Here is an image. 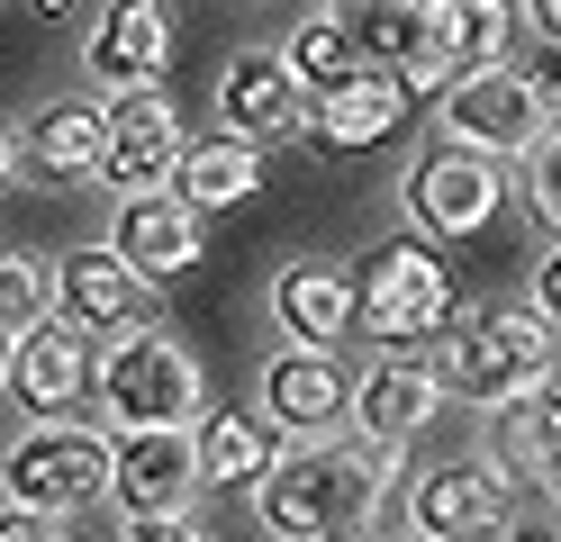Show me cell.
<instances>
[{
  "mask_svg": "<svg viewBox=\"0 0 561 542\" xmlns=\"http://www.w3.org/2000/svg\"><path fill=\"white\" fill-rule=\"evenodd\" d=\"M280 64H290V82H299V91H327V82H344V72H363L354 36H344V27L327 19V10L290 27V46H280Z\"/></svg>",
  "mask_w": 561,
  "mask_h": 542,
  "instance_id": "d4e9b609",
  "label": "cell"
},
{
  "mask_svg": "<svg viewBox=\"0 0 561 542\" xmlns=\"http://www.w3.org/2000/svg\"><path fill=\"white\" fill-rule=\"evenodd\" d=\"M0 542H73V516H37V506H0Z\"/></svg>",
  "mask_w": 561,
  "mask_h": 542,
  "instance_id": "83f0119b",
  "label": "cell"
},
{
  "mask_svg": "<svg viewBox=\"0 0 561 542\" xmlns=\"http://www.w3.org/2000/svg\"><path fill=\"white\" fill-rule=\"evenodd\" d=\"M19 172L64 181V191L100 181V100H46L37 118L19 127Z\"/></svg>",
  "mask_w": 561,
  "mask_h": 542,
  "instance_id": "44dd1931",
  "label": "cell"
},
{
  "mask_svg": "<svg viewBox=\"0 0 561 542\" xmlns=\"http://www.w3.org/2000/svg\"><path fill=\"white\" fill-rule=\"evenodd\" d=\"M73 10H82V0H37V19H46V27H64Z\"/></svg>",
  "mask_w": 561,
  "mask_h": 542,
  "instance_id": "d6a6232c",
  "label": "cell"
},
{
  "mask_svg": "<svg viewBox=\"0 0 561 542\" xmlns=\"http://www.w3.org/2000/svg\"><path fill=\"white\" fill-rule=\"evenodd\" d=\"M110 253L136 280H182L199 263V217L172 199V191H127L110 217Z\"/></svg>",
  "mask_w": 561,
  "mask_h": 542,
  "instance_id": "e0dca14e",
  "label": "cell"
},
{
  "mask_svg": "<svg viewBox=\"0 0 561 542\" xmlns=\"http://www.w3.org/2000/svg\"><path fill=\"white\" fill-rule=\"evenodd\" d=\"M552 154H561V136H543V145H525V217H535V244L552 253V227H561V181H552Z\"/></svg>",
  "mask_w": 561,
  "mask_h": 542,
  "instance_id": "4316f807",
  "label": "cell"
},
{
  "mask_svg": "<svg viewBox=\"0 0 561 542\" xmlns=\"http://www.w3.org/2000/svg\"><path fill=\"white\" fill-rule=\"evenodd\" d=\"M426 55L444 72H480L507 55V0H426Z\"/></svg>",
  "mask_w": 561,
  "mask_h": 542,
  "instance_id": "cb8c5ba5",
  "label": "cell"
},
{
  "mask_svg": "<svg viewBox=\"0 0 561 542\" xmlns=\"http://www.w3.org/2000/svg\"><path fill=\"white\" fill-rule=\"evenodd\" d=\"M516 10H525V27H535L543 46H552V36H561V0H516Z\"/></svg>",
  "mask_w": 561,
  "mask_h": 542,
  "instance_id": "f546056e",
  "label": "cell"
},
{
  "mask_svg": "<svg viewBox=\"0 0 561 542\" xmlns=\"http://www.w3.org/2000/svg\"><path fill=\"white\" fill-rule=\"evenodd\" d=\"M199 397H208V371H199V353L172 335V325H127V335H110V353L91 361V407L110 416V434L191 425Z\"/></svg>",
  "mask_w": 561,
  "mask_h": 542,
  "instance_id": "7a4b0ae2",
  "label": "cell"
},
{
  "mask_svg": "<svg viewBox=\"0 0 561 542\" xmlns=\"http://www.w3.org/2000/svg\"><path fill=\"white\" fill-rule=\"evenodd\" d=\"M435 118H444V145H471V154L507 163V154L552 136V82H535L516 64H480V72H453L435 91Z\"/></svg>",
  "mask_w": 561,
  "mask_h": 542,
  "instance_id": "277c9868",
  "label": "cell"
},
{
  "mask_svg": "<svg viewBox=\"0 0 561 542\" xmlns=\"http://www.w3.org/2000/svg\"><path fill=\"white\" fill-rule=\"evenodd\" d=\"M55 316L82 325V335H127V325H154V280H136L110 244H82L55 263Z\"/></svg>",
  "mask_w": 561,
  "mask_h": 542,
  "instance_id": "5bb4252c",
  "label": "cell"
},
{
  "mask_svg": "<svg viewBox=\"0 0 561 542\" xmlns=\"http://www.w3.org/2000/svg\"><path fill=\"white\" fill-rule=\"evenodd\" d=\"M344 280H354V325L371 344H426V335L453 325V280L416 235L371 244V263L344 272Z\"/></svg>",
  "mask_w": 561,
  "mask_h": 542,
  "instance_id": "5b68a950",
  "label": "cell"
},
{
  "mask_svg": "<svg viewBox=\"0 0 561 542\" xmlns=\"http://www.w3.org/2000/svg\"><path fill=\"white\" fill-rule=\"evenodd\" d=\"M552 443H561V425H552V380H535V389H516V397L489 407L480 461L499 470L507 488H552Z\"/></svg>",
  "mask_w": 561,
  "mask_h": 542,
  "instance_id": "d6986e66",
  "label": "cell"
},
{
  "mask_svg": "<svg viewBox=\"0 0 561 542\" xmlns=\"http://www.w3.org/2000/svg\"><path fill=\"white\" fill-rule=\"evenodd\" d=\"M552 308H561V272H552V253H543V272H535V316L552 325Z\"/></svg>",
  "mask_w": 561,
  "mask_h": 542,
  "instance_id": "4dcf8cb0",
  "label": "cell"
},
{
  "mask_svg": "<svg viewBox=\"0 0 561 542\" xmlns=\"http://www.w3.org/2000/svg\"><path fill=\"white\" fill-rule=\"evenodd\" d=\"M507 506H516V488L480 452H462V461H435L426 480L408 488V533H426V542H480V533L507 524Z\"/></svg>",
  "mask_w": 561,
  "mask_h": 542,
  "instance_id": "8fae6325",
  "label": "cell"
},
{
  "mask_svg": "<svg viewBox=\"0 0 561 542\" xmlns=\"http://www.w3.org/2000/svg\"><path fill=\"white\" fill-rule=\"evenodd\" d=\"M507 542H552V516L543 524H507Z\"/></svg>",
  "mask_w": 561,
  "mask_h": 542,
  "instance_id": "836d02e7",
  "label": "cell"
},
{
  "mask_svg": "<svg viewBox=\"0 0 561 542\" xmlns=\"http://www.w3.org/2000/svg\"><path fill=\"white\" fill-rule=\"evenodd\" d=\"M308 127V91L290 82V64H280V46H236L227 72H218V136L236 145H290Z\"/></svg>",
  "mask_w": 561,
  "mask_h": 542,
  "instance_id": "52a82bcc",
  "label": "cell"
},
{
  "mask_svg": "<svg viewBox=\"0 0 561 542\" xmlns=\"http://www.w3.org/2000/svg\"><path fill=\"white\" fill-rule=\"evenodd\" d=\"M399 118H408V91L390 82V72H344V82H327V91H308V127H299V145L308 154H371L380 136H399Z\"/></svg>",
  "mask_w": 561,
  "mask_h": 542,
  "instance_id": "9a60e30c",
  "label": "cell"
},
{
  "mask_svg": "<svg viewBox=\"0 0 561 542\" xmlns=\"http://www.w3.org/2000/svg\"><path fill=\"white\" fill-rule=\"evenodd\" d=\"M127 542H218L199 516H127Z\"/></svg>",
  "mask_w": 561,
  "mask_h": 542,
  "instance_id": "f1b7e54d",
  "label": "cell"
},
{
  "mask_svg": "<svg viewBox=\"0 0 561 542\" xmlns=\"http://www.w3.org/2000/svg\"><path fill=\"white\" fill-rule=\"evenodd\" d=\"M272 461H280V425L254 416V407H227V416H199V425H191L199 488H254Z\"/></svg>",
  "mask_w": 561,
  "mask_h": 542,
  "instance_id": "7402d4cb",
  "label": "cell"
},
{
  "mask_svg": "<svg viewBox=\"0 0 561 542\" xmlns=\"http://www.w3.org/2000/svg\"><path fill=\"white\" fill-rule=\"evenodd\" d=\"M499 199H507V172L471 145H426L408 172V217L426 235H480L499 217Z\"/></svg>",
  "mask_w": 561,
  "mask_h": 542,
  "instance_id": "9c48e42d",
  "label": "cell"
},
{
  "mask_svg": "<svg viewBox=\"0 0 561 542\" xmlns=\"http://www.w3.org/2000/svg\"><path fill=\"white\" fill-rule=\"evenodd\" d=\"M163 64H172V10L163 0H110L100 27L82 36V72L91 91H163Z\"/></svg>",
  "mask_w": 561,
  "mask_h": 542,
  "instance_id": "4fadbf2b",
  "label": "cell"
},
{
  "mask_svg": "<svg viewBox=\"0 0 561 542\" xmlns=\"http://www.w3.org/2000/svg\"><path fill=\"white\" fill-rule=\"evenodd\" d=\"M163 191L182 199L191 217L244 208V199H263V154H254V145H236V136H199V145H182V163H172Z\"/></svg>",
  "mask_w": 561,
  "mask_h": 542,
  "instance_id": "603a6c76",
  "label": "cell"
},
{
  "mask_svg": "<svg viewBox=\"0 0 561 542\" xmlns=\"http://www.w3.org/2000/svg\"><path fill=\"white\" fill-rule=\"evenodd\" d=\"M0 361H10V335H0Z\"/></svg>",
  "mask_w": 561,
  "mask_h": 542,
  "instance_id": "e575fe53",
  "label": "cell"
},
{
  "mask_svg": "<svg viewBox=\"0 0 561 542\" xmlns=\"http://www.w3.org/2000/svg\"><path fill=\"white\" fill-rule=\"evenodd\" d=\"M263 416L280 434H327L344 416V371H335V353L318 344H280L263 361Z\"/></svg>",
  "mask_w": 561,
  "mask_h": 542,
  "instance_id": "ffe728a7",
  "label": "cell"
},
{
  "mask_svg": "<svg viewBox=\"0 0 561 542\" xmlns=\"http://www.w3.org/2000/svg\"><path fill=\"white\" fill-rule=\"evenodd\" d=\"M37 316H55V263L0 244V335H19V325H37Z\"/></svg>",
  "mask_w": 561,
  "mask_h": 542,
  "instance_id": "484cf974",
  "label": "cell"
},
{
  "mask_svg": "<svg viewBox=\"0 0 561 542\" xmlns=\"http://www.w3.org/2000/svg\"><path fill=\"white\" fill-rule=\"evenodd\" d=\"M408 542H426V533H408Z\"/></svg>",
  "mask_w": 561,
  "mask_h": 542,
  "instance_id": "d590c367",
  "label": "cell"
},
{
  "mask_svg": "<svg viewBox=\"0 0 561 542\" xmlns=\"http://www.w3.org/2000/svg\"><path fill=\"white\" fill-rule=\"evenodd\" d=\"M0 488H10V506H37V516L110 506V434L100 425H27L0 452Z\"/></svg>",
  "mask_w": 561,
  "mask_h": 542,
  "instance_id": "8992f818",
  "label": "cell"
},
{
  "mask_svg": "<svg viewBox=\"0 0 561 542\" xmlns=\"http://www.w3.org/2000/svg\"><path fill=\"white\" fill-rule=\"evenodd\" d=\"M272 325H280L290 344L335 353V335L354 325V280H344V263H327V253L280 263V272H272Z\"/></svg>",
  "mask_w": 561,
  "mask_h": 542,
  "instance_id": "ac0fdd59",
  "label": "cell"
},
{
  "mask_svg": "<svg viewBox=\"0 0 561 542\" xmlns=\"http://www.w3.org/2000/svg\"><path fill=\"white\" fill-rule=\"evenodd\" d=\"M444 389H462L471 407H499V397H516V389H535V380H552V325L535 316V308H453V325H444Z\"/></svg>",
  "mask_w": 561,
  "mask_h": 542,
  "instance_id": "3957f363",
  "label": "cell"
},
{
  "mask_svg": "<svg viewBox=\"0 0 561 542\" xmlns=\"http://www.w3.org/2000/svg\"><path fill=\"white\" fill-rule=\"evenodd\" d=\"M19 181V127H0V191Z\"/></svg>",
  "mask_w": 561,
  "mask_h": 542,
  "instance_id": "1f68e13d",
  "label": "cell"
},
{
  "mask_svg": "<svg viewBox=\"0 0 561 542\" xmlns=\"http://www.w3.org/2000/svg\"><path fill=\"white\" fill-rule=\"evenodd\" d=\"M199 470H191V425H136L110 443V506L118 516H191Z\"/></svg>",
  "mask_w": 561,
  "mask_h": 542,
  "instance_id": "30bf717a",
  "label": "cell"
},
{
  "mask_svg": "<svg viewBox=\"0 0 561 542\" xmlns=\"http://www.w3.org/2000/svg\"><path fill=\"white\" fill-rule=\"evenodd\" d=\"M182 163V108L163 91H118L100 108V181L118 191H163Z\"/></svg>",
  "mask_w": 561,
  "mask_h": 542,
  "instance_id": "7c38bea8",
  "label": "cell"
},
{
  "mask_svg": "<svg viewBox=\"0 0 561 542\" xmlns=\"http://www.w3.org/2000/svg\"><path fill=\"white\" fill-rule=\"evenodd\" d=\"M399 452L363 443V434H318L308 452H280L244 497L272 542H371V524L390 516Z\"/></svg>",
  "mask_w": 561,
  "mask_h": 542,
  "instance_id": "6da1fadb",
  "label": "cell"
},
{
  "mask_svg": "<svg viewBox=\"0 0 561 542\" xmlns=\"http://www.w3.org/2000/svg\"><path fill=\"white\" fill-rule=\"evenodd\" d=\"M0 389H10L27 416L73 407V397L91 389V335H82V325H64V316L19 325V335H10V361H0Z\"/></svg>",
  "mask_w": 561,
  "mask_h": 542,
  "instance_id": "2e32d148",
  "label": "cell"
},
{
  "mask_svg": "<svg viewBox=\"0 0 561 542\" xmlns=\"http://www.w3.org/2000/svg\"><path fill=\"white\" fill-rule=\"evenodd\" d=\"M444 371L426 353H380L363 380H344V407H354V434L363 443H390V452H408L416 434H426L435 416H444Z\"/></svg>",
  "mask_w": 561,
  "mask_h": 542,
  "instance_id": "ba28073f",
  "label": "cell"
}]
</instances>
